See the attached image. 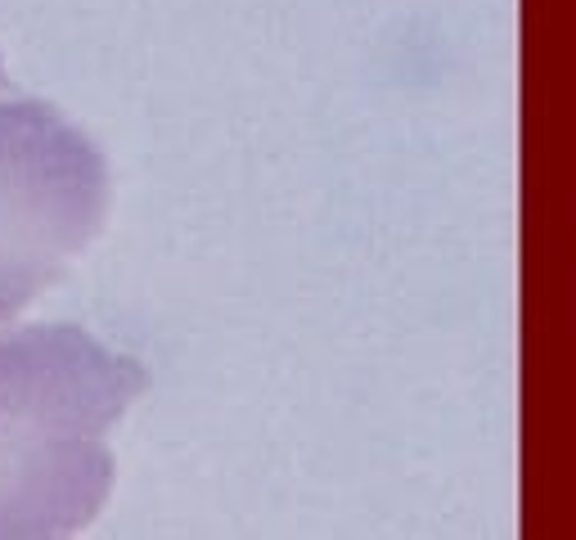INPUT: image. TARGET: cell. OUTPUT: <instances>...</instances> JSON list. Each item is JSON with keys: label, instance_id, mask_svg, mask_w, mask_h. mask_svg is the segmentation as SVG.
I'll return each instance as SVG.
<instances>
[{"label": "cell", "instance_id": "obj_1", "mask_svg": "<svg viewBox=\"0 0 576 540\" xmlns=\"http://www.w3.org/2000/svg\"><path fill=\"white\" fill-rule=\"evenodd\" d=\"M149 387L77 324L0 333V540L73 536L113 491L109 432Z\"/></svg>", "mask_w": 576, "mask_h": 540}, {"label": "cell", "instance_id": "obj_2", "mask_svg": "<svg viewBox=\"0 0 576 540\" xmlns=\"http://www.w3.org/2000/svg\"><path fill=\"white\" fill-rule=\"evenodd\" d=\"M104 217L100 144L45 100H0V320L51 288Z\"/></svg>", "mask_w": 576, "mask_h": 540}, {"label": "cell", "instance_id": "obj_3", "mask_svg": "<svg viewBox=\"0 0 576 540\" xmlns=\"http://www.w3.org/2000/svg\"><path fill=\"white\" fill-rule=\"evenodd\" d=\"M10 86V77H5V64H0V90H5Z\"/></svg>", "mask_w": 576, "mask_h": 540}]
</instances>
